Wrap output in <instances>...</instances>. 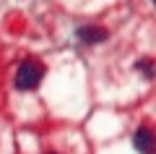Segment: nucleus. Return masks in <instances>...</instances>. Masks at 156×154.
Returning <instances> with one entry per match:
<instances>
[{"label":"nucleus","instance_id":"nucleus-1","mask_svg":"<svg viewBox=\"0 0 156 154\" xmlns=\"http://www.w3.org/2000/svg\"><path fill=\"white\" fill-rule=\"evenodd\" d=\"M42 76H44V66L39 60H26V63H21V68L16 73V86L29 92V89H34L42 81Z\"/></svg>","mask_w":156,"mask_h":154},{"label":"nucleus","instance_id":"nucleus-2","mask_svg":"<svg viewBox=\"0 0 156 154\" xmlns=\"http://www.w3.org/2000/svg\"><path fill=\"white\" fill-rule=\"evenodd\" d=\"M133 146L138 149L140 154H154V133H151V128H138V131H135Z\"/></svg>","mask_w":156,"mask_h":154},{"label":"nucleus","instance_id":"nucleus-3","mask_svg":"<svg viewBox=\"0 0 156 154\" xmlns=\"http://www.w3.org/2000/svg\"><path fill=\"white\" fill-rule=\"evenodd\" d=\"M78 39L86 44H99L101 39H107V32L99 26H81L78 29Z\"/></svg>","mask_w":156,"mask_h":154},{"label":"nucleus","instance_id":"nucleus-4","mask_svg":"<svg viewBox=\"0 0 156 154\" xmlns=\"http://www.w3.org/2000/svg\"><path fill=\"white\" fill-rule=\"evenodd\" d=\"M138 71L143 73L146 78H151V76H154V63H151V60H143V63H138Z\"/></svg>","mask_w":156,"mask_h":154}]
</instances>
